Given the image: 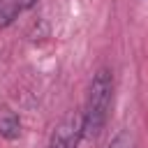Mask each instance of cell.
<instances>
[{
    "label": "cell",
    "instance_id": "3",
    "mask_svg": "<svg viewBox=\"0 0 148 148\" xmlns=\"http://www.w3.org/2000/svg\"><path fill=\"white\" fill-rule=\"evenodd\" d=\"M18 134H21V120H18V116H16L12 109L2 106V109H0V136H5V139H16Z\"/></svg>",
    "mask_w": 148,
    "mask_h": 148
},
{
    "label": "cell",
    "instance_id": "4",
    "mask_svg": "<svg viewBox=\"0 0 148 148\" xmlns=\"http://www.w3.org/2000/svg\"><path fill=\"white\" fill-rule=\"evenodd\" d=\"M18 14H21V9H18L16 0H0V28L12 25L18 18Z\"/></svg>",
    "mask_w": 148,
    "mask_h": 148
},
{
    "label": "cell",
    "instance_id": "5",
    "mask_svg": "<svg viewBox=\"0 0 148 148\" xmlns=\"http://www.w3.org/2000/svg\"><path fill=\"white\" fill-rule=\"evenodd\" d=\"M106 148H136V139H134V134L130 130H123L111 139V143Z\"/></svg>",
    "mask_w": 148,
    "mask_h": 148
},
{
    "label": "cell",
    "instance_id": "2",
    "mask_svg": "<svg viewBox=\"0 0 148 148\" xmlns=\"http://www.w3.org/2000/svg\"><path fill=\"white\" fill-rule=\"evenodd\" d=\"M81 139H83V116L72 113L53 130L49 148H76Z\"/></svg>",
    "mask_w": 148,
    "mask_h": 148
},
{
    "label": "cell",
    "instance_id": "1",
    "mask_svg": "<svg viewBox=\"0 0 148 148\" xmlns=\"http://www.w3.org/2000/svg\"><path fill=\"white\" fill-rule=\"evenodd\" d=\"M113 102V74L111 69L102 67L90 81L83 116V139H97L109 120V109Z\"/></svg>",
    "mask_w": 148,
    "mask_h": 148
},
{
    "label": "cell",
    "instance_id": "6",
    "mask_svg": "<svg viewBox=\"0 0 148 148\" xmlns=\"http://www.w3.org/2000/svg\"><path fill=\"white\" fill-rule=\"evenodd\" d=\"M16 5H18V9H21V14H23V12L32 9V7L37 5V0H16Z\"/></svg>",
    "mask_w": 148,
    "mask_h": 148
}]
</instances>
